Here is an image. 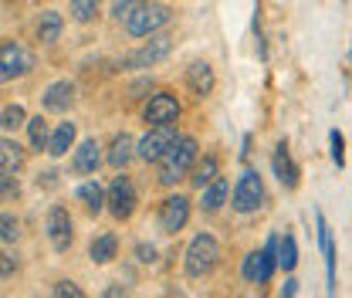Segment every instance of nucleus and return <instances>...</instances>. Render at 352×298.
<instances>
[{
	"mask_svg": "<svg viewBox=\"0 0 352 298\" xmlns=\"http://www.w3.org/2000/svg\"><path fill=\"white\" fill-rule=\"evenodd\" d=\"M197 160H200V142L193 136H179L173 146L163 153V160L156 163L160 167V183L163 187H173L176 180H186Z\"/></svg>",
	"mask_w": 352,
	"mask_h": 298,
	"instance_id": "1",
	"label": "nucleus"
},
{
	"mask_svg": "<svg viewBox=\"0 0 352 298\" xmlns=\"http://www.w3.org/2000/svg\"><path fill=\"white\" fill-rule=\"evenodd\" d=\"M220 261V244L214 234H197L190 244H186V255H183V268L190 278H207Z\"/></svg>",
	"mask_w": 352,
	"mask_h": 298,
	"instance_id": "2",
	"label": "nucleus"
},
{
	"mask_svg": "<svg viewBox=\"0 0 352 298\" xmlns=\"http://www.w3.org/2000/svg\"><path fill=\"white\" fill-rule=\"evenodd\" d=\"M170 17H173V10H170L166 3H160V0H146L129 21H126V31H129V38H153L160 28L170 24Z\"/></svg>",
	"mask_w": 352,
	"mask_h": 298,
	"instance_id": "3",
	"label": "nucleus"
},
{
	"mask_svg": "<svg viewBox=\"0 0 352 298\" xmlns=\"http://www.w3.org/2000/svg\"><path fill=\"white\" fill-rule=\"evenodd\" d=\"M274 268H278V237H267L264 248H258V251H251V255L244 257L241 275L251 285H267L271 275H274Z\"/></svg>",
	"mask_w": 352,
	"mask_h": 298,
	"instance_id": "4",
	"label": "nucleus"
},
{
	"mask_svg": "<svg viewBox=\"0 0 352 298\" xmlns=\"http://www.w3.org/2000/svg\"><path fill=\"white\" fill-rule=\"evenodd\" d=\"M31 68H34V54H31L28 44H21V41L0 44V85L24 78Z\"/></svg>",
	"mask_w": 352,
	"mask_h": 298,
	"instance_id": "5",
	"label": "nucleus"
},
{
	"mask_svg": "<svg viewBox=\"0 0 352 298\" xmlns=\"http://www.w3.org/2000/svg\"><path fill=\"white\" fill-rule=\"evenodd\" d=\"M264 204V180L254 170H244L230 190V207L237 213H258Z\"/></svg>",
	"mask_w": 352,
	"mask_h": 298,
	"instance_id": "6",
	"label": "nucleus"
},
{
	"mask_svg": "<svg viewBox=\"0 0 352 298\" xmlns=\"http://www.w3.org/2000/svg\"><path fill=\"white\" fill-rule=\"evenodd\" d=\"M139 207V190L129 176H116L105 190V211L112 213L116 220H129Z\"/></svg>",
	"mask_w": 352,
	"mask_h": 298,
	"instance_id": "7",
	"label": "nucleus"
},
{
	"mask_svg": "<svg viewBox=\"0 0 352 298\" xmlns=\"http://www.w3.org/2000/svg\"><path fill=\"white\" fill-rule=\"evenodd\" d=\"M176 139H179L176 126H149L146 129V136L135 142V156H139L142 163H160L163 153L173 146Z\"/></svg>",
	"mask_w": 352,
	"mask_h": 298,
	"instance_id": "8",
	"label": "nucleus"
},
{
	"mask_svg": "<svg viewBox=\"0 0 352 298\" xmlns=\"http://www.w3.org/2000/svg\"><path fill=\"white\" fill-rule=\"evenodd\" d=\"M179 98L173 92H156L149 95V102L142 105V119L146 126H176L179 123Z\"/></svg>",
	"mask_w": 352,
	"mask_h": 298,
	"instance_id": "9",
	"label": "nucleus"
},
{
	"mask_svg": "<svg viewBox=\"0 0 352 298\" xmlns=\"http://www.w3.org/2000/svg\"><path fill=\"white\" fill-rule=\"evenodd\" d=\"M44 231H47V241H51V248H54L58 255H65V251L72 248V241H75V224H72V213L65 211L61 204H54V207L47 211Z\"/></svg>",
	"mask_w": 352,
	"mask_h": 298,
	"instance_id": "10",
	"label": "nucleus"
},
{
	"mask_svg": "<svg viewBox=\"0 0 352 298\" xmlns=\"http://www.w3.org/2000/svg\"><path fill=\"white\" fill-rule=\"evenodd\" d=\"M170 51H173V38H166V34H160V38H153V41H146L139 51H132L122 58V68H156L160 61H166L170 58Z\"/></svg>",
	"mask_w": 352,
	"mask_h": 298,
	"instance_id": "11",
	"label": "nucleus"
},
{
	"mask_svg": "<svg viewBox=\"0 0 352 298\" xmlns=\"http://www.w3.org/2000/svg\"><path fill=\"white\" fill-rule=\"evenodd\" d=\"M190 224V197L186 193H173L160 204V227L163 234H176Z\"/></svg>",
	"mask_w": 352,
	"mask_h": 298,
	"instance_id": "12",
	"label": "nucleus"
},
{
	"mask_svg": "<svg viewBox=\"0 0 352 298\" xmlns=\"http://www.w3.org/2000/svg\"><path fill=\"white\" fill-rule=\"evenodd\" d=\"M315 224H318V248H322V257H325V292L329 298H336V244H332V231H329V220L318 213L315 217Z\"/></svg>",
	"mask_w": 352,
	"mask_h": 298,
	"instance_id": "13",
	"label": "nucleus"
},
{
	"mask_svg": "<svg viewBox=\"0 0 352 298\" xmlns=\"http://www.w3.org/2000/svg\"><path fill=\"white\" fill-rule=\"evenodd\" d=\"M75 82H68V78H61V82H51V85L44 88L41 95V105L44 112H68L72 105H75Z\"/></svg>",
	"mask_w": 352,
	"mask_h": 298,
	"instance_id": "14",
	"label": "nucleus"
},
{
	"mask_svg": "<svg viewBox=\"0 0 352 298\" xmlns=\"http://www.w3.org/2000/svg\"><path fill=\"white\" fill-rule=\"evenodd\" d=\"M271 170H274L278 183H281L285 190H295V187H298L302 170L295 167V160H292V153H288V146H285V142H278V149H274V156H271Z\"/></svg>",
	"mask_w": 352,
	"mask_h": 298,
	"instance_id": "15",
	"label": "nucleus"
},
{
	"mask_svg": "<svg viewBox=\"0 0 352 298\" xmlns=\"http://www.w3.org/2000/svg\"><path fill=\"white\" fill-rule=\"evenodd\" d=\"M186 88H190L197 98L214 95V88H217V75H214V68H210L207 61H193V65L186 68Z\"/></svg>",
	"mask_w": 352,
	"mask_h": 298,
	"instance_id": "16",
	"label": "nucleus"
},
{
	"mask_svg": "<svg viewBox=\"0 0 352 298\" xmlns=\"http://www.w3.org/2000/svg\"><path fill=\"white\" fill-rule=\"evenodd\" d=\"M132 156H135V139H132L129 132H119L116 139H112V146H109V153H105V163L112 167V170H126L132 163Z\"/></svg>",
	"mask_w": 352,
	"mask_h": 298,
	"instance_id": "17",
	"label": "nucleus"
},
{
	"mask_svg": "<svg viewBox=\"0 0 352 298\" xmlns=\"http://www.w3.org/2000/svg\"><path fill=\"white\" fill-rule=\"evenodd\" d=\"M98 163H102V146L95 142V139H85V142H78V149H75V160H72V170L88 176V173L98 170Z\"/></svg>",
	"mask_w": 352,
	"mask_h": 298,
	"instance_id": "18",
	"label": "nucleus"
},
{
	"mask_svg": "<svg viewBox=\"0 0 352 298\" xmlns=\"http://www.w3.org/2000/svg\"><path fill=\"white\" fill-rule=\"evenodd\" d=\"M75 136H78V129H75V123H58L54 126V132L47 136V156H65L72 146H75Z\"/></svg>",
	"mask_w": 352,
	"mask_h": 298,
	"instance_id": "19",
	"label": "nucleus"
},
{
	"mask_svg": "<svg viewBox=\"0 0 352 298\" xmlns=\"http://www.w3.org/2000/svg\"><path fill=\"white\" fill-rule=\"evenodd\" d=\"M61 31H65V17H61L58 10H44V14H38L34 34H38V41L41 44H54L58 38H61Z\"/></svg>",
	"mask_w": 352,
	"mask_h": 298,
	"instance_id": "20",
	"label": "nucleus"
},
{
	"mask_svg": "<svg viewBox=\"0 0 352 298\" xmlns=\"http://www.w3.org/2000/svg\"><path fill=\"white\" fill-rule=\"evenodd\" d=\"M227 197H230V183H227L223 176H217L214 183H207V187H204L200 207H204V213H217L220 207L227 204Z\"/></svg>",
	"mask_w": 352,
	"mask_h": 298,
	"instance_id": "21",
	"label": "nucleus"
},
{
	"mask_svg": "<svg viewBox=\"0 0 352 298\" xmlns=\"http://www.w3.org/2000/svg\"><path fill=\"white\" fill-rule=\"evenodd\" d=\"M220 176V163H217V156L214 153H207L204 160H197L193 163V170H190V183L197 187V190H204L207 183H214Z\"/></svg>",
	"mask_w": 352,
	"mask_h": 298,
	"instance_id": "22",
	"label": "nucleus"
},
{
	"mask_svg": "<svg viewBox=\"0 0 352 298\" xmlns=\"http://www.w3.org/2000/svg\"><path fill=\"white\" fill-rule=\"evenodd\" d=\"M119 255V237L116 234H98L91 244H88V257L95 261V264H109V261H116Z\"/></svg>",
	"mask_w": 352,
	"mask_h": 298,
	"instance_id": "23",
	"label": "nucleus"
},
{
	"mask_svg": "<svg viewBox=\"0 0 352 298\" xmlns=\"http://www.w3.org/2000/svg\"><path fill=\"white\" fill-rule=\"evenodd\" d=\"M28 163V153L14 142V139H0V170L7 173H21Z\"/></svg>",
	"mask_w": 352,
	"mask_h": 298,
	"instance_id": "24",
	"label": "nucleus"
},
{
	"mask_svg": "<svg viewBox=\"0 0 352 298\" xmlns=\"http://www.w3.org/2000/svg\"><path fill=\"white\" fill-rule=\"evenodd\" d=\"M78 200L85 204V211L95 217V213L105 211V190H102V183L98 180H88V183H82L78 187Z\"/></svg>",
	"mask_w": 352,
	"mask_h": 298,
	"instance_id": "25",
	"label": "nucleus"
},
{
	"mask_svg": "<svg viewBox=\"0 0 352 298\" xmlns=\"http://www.w3.org/2000/svg\"><path fill=\"white\" fill-rule=\"evenodd\" d=\"M295 264H298V241H295V234H285L278 241V268L295 271Z\"/></svg>",
	"mask_w": 352,
	"mask_h": 298,
	"instance_id": "26",
	"label": "nucleus"
},
{
	"mask_svg": "<svg viewBox=\"0 0 352 298\" xmlns=\"http://www.w3.org/2000/svg\"><path fill=\"white\" fill-rule=\"evenodd\" d=\"M21 126H28V112H24V105H17V102L3 105V109H0V129H3V132H17Z\"/></svg>",
	"mask_w": 352,
	"mask_h": 298,
	"instance_id": "27",
	"label": "nucleus"
},
{
	"mask_svg": "<svg viewBox=\"0 0 352 298\" xmlns=\"http://www.w3.org/2000/svg\"><path fill=\"white\" fill-rule=\"evenodd\" d=\"M98 7H102V0H72V21H78V24L95 21Z\"/></svg>",
	"mask_w": 352,
	"mask_h": 298,
	"instance_id": "28",
	"label": "nucleus"
},
{
	"mask_svg": "<svg viewBox=\"0 0 352 298\" xmlns=\"http://www.w3.org/2000/svg\"><path fill=\"white\" fill-rule=\"evenodd\" d=\"M28 136H31V146L34 149H47V123H44L41 116H34V119H28Z\"/></svg>",
	"mask_w": 352,
	"mask_h": 298,
	"instance_id": "29",
	"label": "nucleus"
},
{
	"mask_svg": "<svg viewBox=\"0 0 352 298\" xmlns=\"http://www.w3.org/2000/svg\"><path fill=\"white\" fill-rule=\"evenodd\" d=\"M21 237V220L14 213H0V241L3 244H14Z\"/></svg>",
	"mask_w": 352,
	"mask_h": 298,
	"instance_id": "30",
	"label": "nucleus"
},
{
	"mask_svg": "<svg viewBox=\"0 0 352 298\" xmlns=\"http://www.w3.org/2000/svg\"><path fill=\"white\" fill-rule=\"evenodd\" d=\"M142 3H146V0H116V3H112V21H116V24H126Z\"/></svg>",
	"mask_w": 352,
	"mask_h": 298,
	"instance_id": "31",
	"label": "nucleus"
},
{
	"mask_svg": "<svg viewBox=\"0 0 352 298\" xmlns=\"http://www.w3.org/2000/svg\"><path fill=\"white\" fill-rule=\"evenodd\" d=\"M17 193H21V187H17V173L0 170V204H7V200H14Z\"/></svg>",
	"mask_w": 352,
	"mask_h": 298,
	"instance_id": "32",
	"label": "nucleus"
},
{
	"mask_svg": "<svg viewBox=\"0 0 352 298\" xmlns=\"http://www.w3.org/2000/svg\"><path fill=\"white\" fill-rule=\"evenodd\" d=\"M329 146H332V163L342 170V167H346V139H342V132H339V129H332V132H329Z\"/></svg>",
	"mask_w": 352,
	"mask_h": 298,
	"instance_id": "33",
	"label": "nucleus"
},
{
	"mask_svg": "<svg viewBox=\"0 0 352 298\" xmlns=\"http://www.w3.org/2000/svg\"><path fill=\"white\" fill-rule=\"evenodd\" d=\"M54 298H85V292L75 281H58L54 285Z\"/></svg>",
	"mask_w": 352,
	"mask_h": 298,
	"instance_id": "34",
	"label": "nucleus"
},
{
	"mask_svg": "<svg viewBox=\"0 0 352 298\" xmlns=\"http://www.w3.org/2000/svg\"><path fill=\"white\" fill-rule=\"evenodd\" d=\"M14 271H17V255H7V251H3V255H0V278H10Z\"/></svg>",
	"mask_w": 352,
	"mask_h": 298,
	"instance_id": "35",
	"label": "nucleus"
},
{
	"mask_svg": "<svg viewBox=\"0 0 352 298\" xmlns=\"http://www.w3.org/2000/svg\"><path fill=\"white\" fill-rule=\"evenodd\" d=\"M135 255H139L142 264H153V261H156V248H153V244H146V241H139V244H135Z\"/></svg>",
	"mask_w": 352,
	"mask_h": 298,
	"instance_id": "36",
	"label": "nucleus"
},
{
	"mask_svg": "<svg viewBox=\"0 0 352 298\" xmlns=\"http://www.w3.org/2000/svg\"><path fill=\"white\" fill-rule=\"evenodd\" d=\"M102 298H129V292H126V285H109Z\"/></svg>",
	"mask_w": 352,
	"mask_h": 298,
	"instance_id": "37",
	"label": "nucleus"
},
{
	"mask_svg": "<svg viewBox=\"0 0 352 298\" xmlns=\"http://www.w3.org/2000/svg\"><path fill=\"white\" fill-rule=\"evenodd\" d=\"M298 295V281H295V278H288V281H285V288H281V298H295Z\"/></svg>",
	"mask_w": 352,
	"mask_h": 298,
	"instance_id": "38",
	"label": "nucleus"
}]
</instances>
